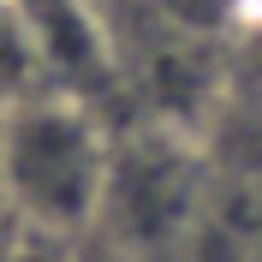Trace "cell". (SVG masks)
Masks as SVG:
<instances>
[{
	"mask_svg": "<svg viewBox=\"0 0 262 262\" xmlns=\"http://www.w3.org/2000/svg\"><path fill=\"white\" fill-rule=\"evenodd\" d=\"M232 12H238V18H250V24L262 30V0H232Z\"/></svg>",
	"mask_w": 262,
	"mask_h": 262,
	"instance_id": "obj_4",
	"label": "cell"
},
{
	"mask_svg": "<svg viewBox=\"0 0 262 262\" xmlns=\"http://www.w3.org/2000/svg\"><path fill=\"white\" fill-rule=\"evenodd\" d=\"M30 54H36V42H30V24L18 12V0H0V90L24 83Z\"/></svg>",
	"mask_w": 262,
	"mask_h": 262,
	"instance_id": "obj_2",
	"label": "cell"
},
{
	"mask_svg": "<svg viewBox=\"0 0 262 262\" xmlns=\"http://www.w3.org/2000/svg\"><path fill=\"white\" fill-rule=\"evenodd\" d=\"M114 149L78 96H12L0 107V203L18 232L78 238L101 221Z\"/></svg>",
	"mask_w": 262,
	"mask_h": 262,
	"instance_id": "obj_1",
	"label": "cell"
},
{
	"mask_svg": "<svg viewBox=\"0 0 262 262\" xmlns=\"http://www.w3.org/2000/svg\"><path fill=\"white\" fill-rule=\"evenodd\" d=\"M72 238H42V232H18L12 238V250H6V256L0 262H72Z\"/></svg>",
	"mask_w": 262,
	"mask_h": 262,
	"instance_id": "obj_3",
	"label": "cell"
}]
</instances>
